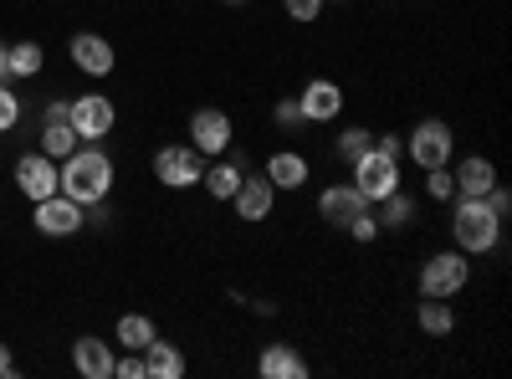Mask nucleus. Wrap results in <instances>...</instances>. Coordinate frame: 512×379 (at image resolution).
I'll list each match as a JSON object with an SVG mask.
<instances>
[{
	"label": "nucleus",
	"instance_id": "nucleus-1",
	"mask_svg": "<svg viewBox=\"0 0 512 379\" xmlns=\"http://www.w3.org/2000/svg\"><path fill=\"white\" fill-rule=\"evenodd\" d=\"M57 190H62L67 200H77L82 210L98 205V200H108V190H113V159H108L98 144H77V149L62 159V170H57Z\"/></svg>",
	"mask_w": 512,
	"mask_h": 379
},
{
	"label": "nucleus",
	"instance_id": "nucleus-2",
	"mask_svg": "<svg viewBox=\"0 0 512 379\" xmlns=\"http://www.w3.org/2000/svg\"><path fill=\"white\" fill-rule=\"evenodd\" d=\"M451 236H456V251H466V257H487V251L502 246V221L487 210V200L456 195V205H451Z\"/></svg>",
	"mask_w": 512,
	"mask_h": 379
},
{
	"label": "nucleus",
	"instance_id": "nucleus-3",
	"mask_svg": "<svg viewBox=\"0 0 512 379\" xmlns=\"http://www.w3.org/2000/svg\"><path fill=\"white\" fill-rule=\"evenodd\" d=\"M472 282V262H466V251H436V257H425L420 267V298H456V292Z\"/></svg>",
	"mask_w": 512,
	"mask_h": 379
},
{
	"label": "nucleus",
	"instance_id": "nucleus-4",
	"mask_svg": "<svg viewBox=\"0 0 512 379\" xmlns=\"http://www.w3.org/2000/svg\"><path fill=\"white\" fill-rule=\"evenodd\" d=\"M451 154H456V134H451L446 118L415 123L410 139H405V159H415L420 170H441V164H451Z\"/></svg>",
	"mask_w": 512,
	"mask_h": 379
},
{
	"label": "nucleus",
	"instance_id": "nucleus-5",
	"mask_svg": "<svg viewBox=\"0 0 512 379\" xmlns=\"http://www.w3.org/2000/svg\"><path fill=\"white\" fill-rule=\"evenodd\" d=\"M349 170H354V180H349V185H354L369 205H379L384 195H395V190H400V159L379 154V149L359 154V159L349 164Z\"/></svg>",
	"mask_w": 512,
	"mask_h": 379
},
{
	"label": "nucleus",
	"instance_id": "nucleus-6",
	"mask_svg": "<svg viewBox=\"0 0 512 379\" xmlns=\"http://www.w3.org/2000/svg\"><path fill=\"white\" fill-rule=\"evenodd\" d=\"M200 175H205V154L195 144H164L154 154V180L164 190H190L200 185Z\"/></svg>",
	"mask_w": 512,
	"mask_h": 379
},
{
	"label": "nucleus",
	"instance_id": "nucleus-7",
	"mask_svg": "<svg viewBox=\"0 0 512 379\" xmlns=\"http://www.w3.org/2000/svg\"><path fill=\"white\" fill-rule=\"evenodd\" d=\"M113 123H118V108H113L108 93H82V98H72V129H77L82 144L108 139Z\"/></svg>",
	"mask_w": 512,
	"mask_h": 379
},
{
	"label": "nucleus",
	"instance_id": "nucleus-8",
	"mask_svg": "<svg viewBox=\"0 0 512 379\" xmlns=\"http://www.w3.org/2000/svg\"><path fill=\"white\" fill-rule=\"evenodd\" d=\"M190 139H195V149H200L205 159H221V154L231 149L236 129H231V118H226L221 108H195V113H190Z\"/></svg>",
	"mask_w": 512,
	"mask_h": 379
},
{
	"label": "nucleus",
	"instance_id": "nucleus-9",
	"mask_svg": "<svg viewBox=\"0 0 512 379\" xmlns=\"http://www.w3.org/2000/svg\"><path fill=\"white\" fill-rule=\"evenodd\" d=\"M16 190L36 205V200H47V195H57V159H47V154H21L16 159Z\"/></svg>",
	"mask_w": 512,
	"mask_h": 379
},
{
	"label": "nucleus",
	"instance_id": "nucleus-10",
	"mask_svg": "<svg viewBox=\"0 0 512 379\" xmlns=\"http://www.w3.org/2000/svg\"><path fill=\"white\" fill-rule=\"evenodd\" d=\"M36 231L41 236H77L82 231V205L67 200L62 190L47 195V200H36Z\"/></svg>",
	"mask_w": 512,
	"mask_h": 379
},
{
	"label": "nucleus",
	"instance_id": "nucleus-11",
	"mask_svg": "<svg viewBox=\"0 0 512 379\" xmlns=\"http://www.w3.org/2000/svg\"><path fill=\"white\" fill-rule=\"evenodd\" d=\"M297 108H303L308 123H333L338 113H344V88H338V82H328V77H313L308 88L297 93Z\"/></svg>",
	"mask_w": 512,
	"mask_h": 379
},
{
	"label": "nucleus",
	"instance_id": "nucleus-12",
	"mask_svg": "<svg viewBox=\"0 0 512 379\" xmlns=\"http://www.w3.org/2000/svg\"><path fill=\"white\" fill-rule=\"evenodd\" d=\"M236 216L241 221H267L272 216V200H277V190H272V180L267 175H241V185H236Z\"/></svg>",
	"mask_w": 512,
	"mask_h": 379
},
{
	"label": "nucleus",
	"instance_id": "nucleus-13",
	"mask_svg": "<svg viewBox=\"0 0 512 379\" xmlns=\"http://www.w3.org/2000/svg\"><path fill=\"white\" fill-rule=\"evenodd\" d=\"M113 364H118L113 344L93 339V333H82V339L72 344V369H77L82 379H113Z\"/></svg>",
	"mask_w": 512,
	"mask_h": 379
},
{
	"label": "nucleus",
	"instance_id": "nucleus-14",
	"mask_svg": "<svg viewBox=\"0 0 512 379\" xmlns=\"http://www.w3.org/2000/svg\"><path fill=\"white\" fill-rule=\"evenodd\" d=\"M72 62L88 72V77H108L118 57H113V41H103L98 31H77L72 36Z\"/></svg>",
	"mask_w": 512,
	"mask_h": 379
},
{
	"label": "nucleus",
	"instance_id": "nucleus-15",
	"mask_svg": "<svg viewBox=\"0 0 512 379\" xmlns=\"http://www.w3.org/2000/svg\"><path fill=\"white\" fill-rule=\"evenodd\" d=\"M364 205H369V200H364L354 185H328V190L318 195V216H323L328 226H338V231H344V226L359 216Z\"/></svg>",
	"mask_w": 512,
	"mask_h": 379
},
{
	"label": "nucleus",
	"instance_id": "nucleus-16",
	"mask_svg": "<svg viewBox=\"0 0 512 379\" xmlns=\"http://www.w3.org/2000/svg\"><path fill=\"white\" fill-rule=\"evenodd\" d=\"M451 180H456V195H472V200H482L492 185H497V164L492 159H482V154H466L456 170H451Z\"/></svg>",
	"mask_w": 512,
	"mask_h": 379
},
{
	"label": "nucleus",
	"instance_id": "nucleus-17",
	"mask_svg": "<svg viewBox=\"0 0 512 379\" xmlns=\"http://www.w3.org/2000/svg\"><path fill=\"white\" fill-rule=\"evenodd\" d=\"M256 374L262 379H308V359L292 344H267L262 359H256Z\"/></svg>",
	"mask_w": 512,
	"mask_h": 379
},
{
	"label": "nucleus",
	"instance_id": "nucleus-18",
	"mask_svg": "<svg viewBox=\"0 0 512 379\" xmlns=\"http://www.w3.org/2000/svg\"><path fill=\"white\" fill-rule=\"evenodd\" d=\"M267 180H272V190H303L308 185V159L297 154V149H277L272 159H267V170H262Z\"/></svg>",
	"mask_w": 512,
	"mask_h": 379
},
{
	"label": "nucleus",
	"instance_id": "nucleus-19",
	"mask_svg": "<svg viewBox=\"0 0 512 379\" xmlns=\"http://www.w3.org/2000/svg\"><path fill=\"white\" fill-rule=\"evenodd\" d=\"M144 374H149V379H185V354H180V344L154 339V344L144 349Z\"/></svg>",
	"mask_w": 512,
	"mask_h": 379
},
{
	"label": "nucleus",
	"instance_id": "nucleus-20",
	"mask_svg": "<svg viewBox=\"0 0 512 379\" xmlns=\"http://www.w3.org/2000/svg\"><path fill=\"white\" fill-rule=\"evenodd\" d=\"M154 339H159L154 318H144V313H123V318H118V349H134V354H144Z\"/></svg>",
	"mask_w": 512,
	"mask_h": 379
},
{
	"label": "nucleus",
	"instance_id": "nucleus-21",
	"mask_svg": "<svg viewBox=\"0 0 512 379\" xmlns=\"http://www.w3.org/2000/svg\"><path fill=\"white\" fill-rule=\"evenodd\" d=\"M379 205H384V210H379V231H410V226H415V200H410L405 190L384 195Z\"/></svg>",
	"mask_w": 512,
	"mask_h": 379
},
{
	"label": "nucleus",
	"instance_id": "nucleus-22",
	"mask_svg": "<svg viewBox=\"0 0 512 379\" xmlns=\"http://www.w3.org/2000/svg\"><path fill=\"white\" fill-rule=\"evenodd\" d=\"M241 164H231V159H221V164H205V175H200V185L216 195V200H231L236 195V185H241Z\"/></svg>",
	"mask_w": 512,
	"mask_h": 379
},
{
	"label": "nucleus",
	"instance_id": "nucleus-23",
	"mask_svg": "<svg viewBox=\"0 0 512 379\" xmlns=\"http://www.w3.org/2000/svg\"><path fill=\"white\" fill-rule=\"evenodd\" d=\"M77 144L82 139H77L72 123H41V154H47V159H67Z\"/></svg>",
	"mask_w": 512,
	"mask_h": 379
},
{
	"label": "nucleus",
	"instance_id": "nucleus-24",
	"mask_svg": "<svg viewBox=\"0 0 512 379\" xmlns=\"http://www.w3.org/2000/svg\"><path fill=\"white\" fill-rule=\"evenodd\" d=\"M420 328L431 333V339H446V333L456 328L451 303H446V298H425V303H420Z\"/></svg>",
	"mask_w": 512,
	"mask_h": 379
},
{
	"label": "nucleus",
	"instance_id": "nucleus-25",
	"mask_svg": "<svg viewBox=\"0 0 512 379\" xmlns=\"http://www.w3.org/2000/svg\"><path fill=\"white\" fill-rule=\"evenodd\" d=\"M41 62H47V52H41L36 41H21V47H11V77H36Z\"/></svg>",
	"mask_w": 512,
	"mask_h": 379
},
{
	"label": "nucleus",
	"instance_id": "nucleus-26",
	"mask_svg": "<svg viewBox=\"0 0 512 379\" xmlns=\"http://www.w3.org/2000/svg\"><path fill=\"white\" fill-rule=\"evenodd\" d=\"M333 149H338V159H344V164H354L359 154H369V149H374V134H369V129H344Z\"/></svg>",
	"mask_w": 512,
	"mask_h": 379
},
{
	"label": "nucleus",
	"instance_id": "nucleus-27",
	"mask_svg": "<svg viewBox=\"0 0 512 379\" xmlns=\"http://www.w3.org/2000/svg\"><path fill=\"white\" fill-rule=\"evenodd\" d=\"M425 195L431 200H456V180H451V164H441V170H425Z\"/></svg>",
	"mask_w": 512,
	"mask_h": 379
},
{
	"label": "nucleus",
	"instance_id": "nucleus-28",
	"mask_svg": "<svg viewBox=\"0 0 512 379\" xmlns=\"http://www.w3.org/2000/svg\"><path fill=\"white\" fill-rule=\"evenodd\" d=\"M344 231H349V236H354V241H359V246H369V241H374V236H379V216H374V210H369V205H364V210H359V216H354V221H349V226H344Z\"/></svg>",
	"mask_w": 512,
	"mask_h": 379
},
{
	"label": "nucleus",
	"instance_id": "nucleus-29",
	"mask_svg": "<svg viewBox=\"0 0 512 379\" xmlns=\"http://www.w3.org/2000/svg\"><path fill=\"white\" fill-rule=\"evenodd\" d=\"M16 123H21V98L6 88V82H0V134H11Z\"/></svg>",
	"mask_w": 512,
	"mask_h": 379
},
{
	"label": "nucleus",
	"instance_id": "nucleus-30",
	"mask_svg": "<svg viewBox=\"0 0 512 379\" xmlns=\"http://www.w3.org/2000/svg\"><path fill=\"white\" fill-rule=\"evenodd\" d=\"M272 118L282 123L287 134H297V129L308 123V118H303V108H297V98H277V113H272Z\"/></svg>",
	"mask_w": 512,
	"mask_h": 379
},
{
	"label": "nucleus",
	"instance_id": "nucleus-31",
	"mask_svg": "<svg viewBox=\"0 0 512 379\" xmlns=\"http://www.w3.org/2000/svg\"><path fill=\"white\" fill-rule=\"evenodd\" d=\"M323 6H328V0H282V11H287L292 21H303V26H308V21H318V16H323Z\"/></svg>",
	"mask_w": 512,
	"mask_h": 379
},
{
	"label": "nucleus",
	"instance_id": "nucleus-32",
	"mask_svg": "<svg viewBox=\"0 0 512 379\" xmlns=\"http://www.w3.org/2000/svg\"><path fill=\"white\" fill-rule=\"evenodd\" d=\"M482 200H487V210H492L497 221H507V216H512V195H507V185H502V180H497V185H492Z\"/></svg>",
	"mask_w": 512,
	"mask_h": 379
},
{
	"label": "nucleus",
	"instance_id": "nucleus-33",
	"mask_svg": "<svg viewBox=\"0 0 512 379\" xmlns=\"http://www.w3.org/2000/svg\"><path fill=\"white\" fill-rule=\"evenodd\" d=\"M113 374H118V379H149V374H144V354H134V349H128V354L113 364Z\"/></svg>",
	"mask_w": 512,
	"mask_h": 379
},
{
	"label": "nucleus",
	"instance_id": "nucleus-34",
	"mask_svg": "<svg viewBox=\"0 0 512 379\" xmlns=\"http://www.w3.org/2000/svg\"><path fill=\"white\" fill-rule=\"evenodd\" d=\"M374 149L390 154V159H400V154H405V139H400V134H374Z\"/></svg>",
	"mask_w": 512,
	"mask_h": 379
},
{
	"label": "nucleus",
	"instance_id": "nucleus-35",
	"mask_svg": "<svg viewBox=\"0 0 512 379\" xmlns=\"http://www.w3.org/2000/svg\"><path fill=\"white\" fill-rule=\"evenodd\" d=\"M41 123H72V103H67V98L47 103V113H41Z\"/></svg>",
	"mask_w": 512,
	"mask_h": 379
},
{
	"label": "nucleus",
	"instance_id": "nucleus-36",
	"mask_svg": "<svg viewBox=\"0 0 512 379\" xmlns=\"http://www.w3.org/2000/svg\"><path fill=\"white\" fill-rule=\"evenodd\" d=\"M16 374V359H11V344H0V379Z\"/></svg>",
	"mask_w": 512,
	"mask_h": 379
},
{
	"label": "nucleus",
	"instance_id": "nucleus-37",
	"mask_svg": "<svg viewBox=\"0 0 512 379\" xmlns=\"http://www.w3.org/2000/svg\"><path fill=\"white\" fill-rule=\"evenodd\" d=\"M0 82H11V47L0 41Z\"/></svg>",
	"mask_w": 512,
	"mask_h": 379
},
{
	"label": "nucleus",
	"instance_id": "nucleus-38",
	"mask_svg": "<svg viewBox=\"0 0 512 379\" xmlns=\"http://www.w3.org/2000/svg\"><path fill=\"white\" fill-rule=\"evenodd\" d=\"M226 6H246V0H226Z\"/></svg>",
	"mask_w": 512,
	"mask_h": 379
}]
</instances>
